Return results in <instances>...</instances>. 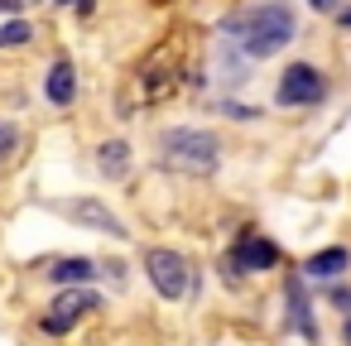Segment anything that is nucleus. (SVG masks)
<instances>
[{
  "instance_id": "obj_1",
  "label": "nucleus",
  "mask_w": 351,
  "mask_h": 346,
  "mask_svg": "<svg viewBox=\"0 0 351 346\" xmlns=\"http://www.w3.org/2000/svg\"><path fill=\"white\" fill-rule=\"evenodd\" d=\"M221 29L231 34V44H236L245 58H274L284 44H293L298 20H293L289 5H279V0H260V5H250V10L226 15Z\"/></svg>"
},
{
  "instance_id": "obj_2",
  "label": "nucleus",
  "mask_w": 351,
  "mask_h": 346,
  "mask_svg": "<svg viewBox=\"0 0 351 346\" xmlns=\"http://www.w3.org/2000/svg\"><path fill=\"white\" fill-rule=\"evenodd\" d=\"M178 87H183V39H164V44H154L149 58L135 68L130 92L121 97V111L159 106V101H169Z\"/></svg>"
},
{
  "instance_id": "obj_3",
  "label": "nucleus",
  "mask_w": 351,
  "mask_h": 346,
  "mask_svg": "<svg viewBox=\"0 0 351 346\" xmlns=\"http://www.w3.org/2000/svg\"><path fill=\"white\" fill-rule=\"evenodd\" d=\"M159 164L173 169V173H193V178L217 173V164H221V140H217L212 130L173 125V130L159 135Z\"/></svg>"
},
{
  "instance_id": "obj_4",
  "label": "nucleus",
  "mask_w": 351,
  "mask_h": 346,
  "mask_svg": "<svg viewBox=\"0 0 351 346\" xmlns=\"http://www.w3.org/2000/svg\"><path fill=\"white\" fill-rule=\"evenodd\" d=\"M327 97V77L313 68V63H289L284 77L274 82V101L279 106H313Z\"/></svg>"
},
{
  "instance_id": "obj_5",
  "label": "nucleus",
  "mask_w": 351,
  "mask_h": 346,
  "mask_svg": "<svg viewBox=\"0 0 351 346\" xmlns=\"http://www.w3.org/2000/svg\"><path fill=\"white\" fill-rule=\"evenodd\" d=\"M145 269H149V284L164 293V298H183L188 293V260L178 250H149L145 255Z\"/></svg>"
},
{
  "instance_id": "obj_6",
  "label": "nucleus",
  "mask_w": 351,
  "mask_h": 346,
  "mask_svg": "<svg viewBox=\"0 0 351 346\" xmlns=\"http://www.w3.org/2000/svg\"><path fill=\"white\" fill-rule=\"evenodd\" d=\"M58 212L68 221H77V226H92V231H106V236H130L125 221L106 202H97V197H68V202H58Z\"/></svg>"
},
{
  "instance_id": "obj_7",
  "label": "nucleus",
  "mask_w": 351,
  "mask_h": 346,
  "mask_svg": "<svg viewBox=\"0 0 351 346\" xmlns=\"http://www.w3.org/2000/svg\"><path fill=\"white\" fill-rule=\"evenodd\" d=\"M97 308V293H87V288H68V293H58V303H53V312H44V332L49 336H63V332H73L87 312Z\"/></svg>"
},
{
  "instance_id": "obj_8",
  "label": "nucleus",
  "mask_w": 351,
  "mask_h": 346,
  "mask_svg": "<svg viewBox=\"0 0 351 346\" xmlns=\"http://www.w3.org/2000/svg\"><path fill=\"white\" fill-rule=\"evenodd\" d=\"M231 264H236V269H245V274L274 269V264H279V245H274V240H265V236H255V231H245V236H241V245H236V255H231Z\"/></svg>"
},
{
  "instance_id": "obj_9",
  "label": "nucleus",
  "mask_w": 351,
  "mask_h": 346,
  "mask_svg": "<svg viewBox=\"0 0 351 346\" xmlns=\"http://www.w3.org/2000/svg\"><path fill=\"white\" fill-rule=\"evenodd\" d=\"M44 97H49L53 106H73V97H77V73H73L68 58H58V63L49 68V77H44Z\"/></svg>"
},
{
  "instance_id": "obj_10",
  "label": "nucleus",
  "mask_w": 351,
  "mask_h": 346,
  "mask_svg": "<svg viewBox=\"0 0 351 346\" xmlns=\"http://www.w3.org/2000/svg\"><path fill=\"white\" fill-rule=\"evenodd\" d=\"M101 269L92 264V260H82V255H68V260H53L49 264V279L53 284H92Z\"/></svg>"
},
{
  "instance_id": "obj_11",
  "label": "nucleus",
  "mask_w": 351,
  "mask_h": 346,
  "mask_svg": "<svg viewBox=\"0 0 351 346\" xmlns=\"http://www.w3.org/2000/svg\"><path fill=\"white\" fill-rule=\"evenodd\" d=\"M284 298H289V327H298V332L313 341V336H317V327H313V308H308V298H303V284H298V274L289 279Z\"/></svg>"
},
{
  "instance_id": "obj_12",
  "label": "nucleus",
  "mask_w": 351,
  "mask_h": 346,
  "mask_svg": "<svg viewBox=\"0 0 351 346\" xmlns=\"http://www.w3.org/2000/svg\"><path fill=\"white\" fill-rule=\"evenodd\" d=\"M97 169H101L106 178H125V173H130V145H125V140H106V145L97 149Z\"/></svg>"
},
{
  "instance_id": "obj_13",
  "label": "nucleus",
  "mask_w": 351,
  "mask_h": 346,
  "mask_svg": "<svg viewBox=\"0 0 351 346\" xmlns=\"http://www.w3.org/2000/svg\"><path fill=\"white\" fill-rule=\"evenodd\" d=\"M346 264H351L346 245H327V250H317V255H313V260H308L303 269H308L313 279H337V274H341Z\"/></svg>"
},
{
  "instance_id": "obj_14",
  "label": "nucleus",
  "mask_w": 351,
  "mask_h": 346,
  "mask_svg": "<svg viewBox=\"0 0 351 346\" xmlns=\"http://www.w3.org/2000/svg\"><path fill=\"white\" fill-rule=\"evenodd\" d=\"M29 39H34V25H25V20L0 25V49H20V44H29Z\"/></svg>"
},
{
  "instance_id": "obj_15",
  "label": "nucleus",
  "mask_w": 351,
  "mask_h": 346,
  "mask_svg": "<svg viewBox=\"0 0 351 346\" xmlns=\"http://www.w3.org/2000/svg\"><path fill=\"white\" fill-rule=\"evenodd\" d=\"M15 149H20V130L10 121H0V159H10Z\"/></svg>"
},
{
  "instance_id": "obj_16",
  "label": "nucleus",
  "mask_w": 351,
  "mask_h": 346,
  "mask_svg": "<svg viewBox=\"0 0 351 346\" xmlns=\"http://www.w3.org/2000/svg\"><path fill=\"white\" fill-rule=\"evenodd\" d=\"M25 10V0H0V15H20Z\"/></svg>"
},
{
  "instance_id": "obj_17",
  "label": "nucleus",
  "mask_w": 351,
  "mask_h": 346,
  "mask_svg": "<svg viewBox=\"0 0 351 346\" xmlns=\"http://www.w3.org/2000/svg\"><path fill=\"white\" fill-rule=\"evenodd\" d=\"M332 303H337V308H346V312H351V293H346V288H332Z\"/></svg>"
},
{
  "instance_id": "obj_18",
  "label": "nucleus",
  "mask_w": 351,
  "mask_h": 346,
  "mask_svg": "<svg viewBox=\"0 0 351 346\" xmlns=\"http://www.w3.org/2000/svg\"><path fill=\"white\" fill-rule=\"evenodd\" d=\"M58 5H77L82 15H92V0H58Z\"/></svg>"
},
{
  "instance_id": "obj_19",
  "label": "nucleus",
  "mask_w": 351,
  "mask_h": 346,
  "mask_svg": "<svg viewBox=\"0 0 351 346\" xmlns=\"http://www.w3.org/2000/svg\"><path fill=\"white\" fill-rule=\"evenodd\" d=\"M341 341H346V346H351V317H346V322H341Z\"/></svg>"
},
{
  "instance_id": "obj_20",
  "label": "nucleus",
  "mask_w": 351,
  "mask_h": 346,
  "mask_svg": "<svg viewBox=\"0 0 351 346\" xmlns=\"http://www.w3.org/2000/svg\"><path fill=\"white\" fill-rule=\"evenodd\" d=\"M308 5H317V10H332V5H337V0H308Z\"/></svg>"
},
{
  "instance_id": "obj_21",
  "label": "nucleus",
  "mask_w": 351,
  "mask_h": 346,
  "mask_svg": "<svg viewBox=\"0 0 351 346\" xmlns=\"http://www.w3.org/2000/svg\"><path fill=\"white\" fill-rule=\"evenodd\" d=\"M341 29H351V10H341Z\"/></svg>"
}]
</instances>
